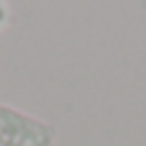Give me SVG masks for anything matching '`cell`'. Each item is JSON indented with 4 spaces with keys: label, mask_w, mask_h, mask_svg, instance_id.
Instances as JSON below:
<instances>
[{
    "label": "cell",
    "mask_w": 146,
    "mask_h": 146,
    "mask_svg": "<svg viewBox=\"0 0 146 146\" xmlns=\"http://www.w3.org/2000/svg\"><path fill=\"white\" fill-rule=\"evenodd\" d=\"M56 126L10 103H0V146H54Z\"/></svg>",
    "instance_id": "1"
},
{
    "label": "cell",
    "mask_w": 146,
    "mask_h": 146,
    "mask_svg": "<svg viewBox=\"0 0 146 146\" xmlns=\"http://www.w3.org/2000/svg\"><path fill=\"white\" fill-rule=\"evenodd\" d=\"M10 18H13V13H10V5H8V0H0V31L10 23Z\"/></svg>",
    "instance_id": "2"
}]
</instances>
